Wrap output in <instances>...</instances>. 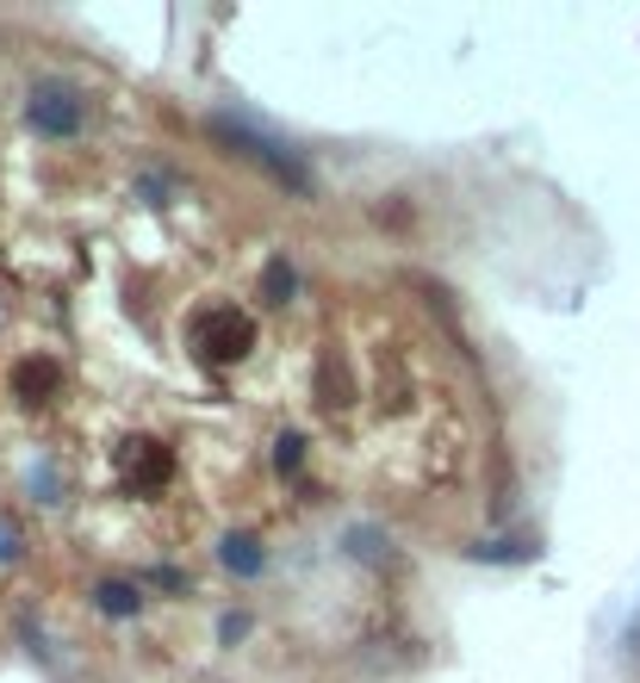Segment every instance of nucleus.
Instances as JSON below:
<instances>
[{
  "mask_svg": "<svg viewBox=\"0 0 640 683\" xmlns=\"http://www.w3.org/2000/svg\"><path fill=\"white\" fill-rule=\"evenodd\" d=\"M125 478H131L137 491H162V485L175 478V454H168L162 441H131V448H125Z\"/></svg>",
  "mask_w": 640,
  "mask_h": 683,
  "instance_id": "obj_4",
  "label": "nucleus"
},
{
  "mask_svg": "<svg viewBox=\"0 0 640 683\" xmlns=\"http://www.w3.org/2000/svg\"><path fill=\"white\" fill-rule=\"evenodd\" d=\"M261 292H268V304H287V292H292V267H287V262H268V274H261Z\"/></svg>",
  "mask_w": 640,
  "mask_h": 683,
  "instance_id": "obj_8",
  "label": "nucleus"
},
{
  "mask_svg": "<svg viewBox=\"0 0 640 683\" xmlns=\"http://www.w3.org/2000/svg\"><path fill=\"white\" fill-rule=\"evenodd\" d=\"M94 597H100V609H106V615H137V603H143L131 584H100Z\"/></svg>",
  "mask_w": 640,
  "mask_h": 683,
  "instance_id": "obj_6",
  "label": "nucleus"
},
{
  "mask_svg": "<svg viewBox=\"0 0 640 683\" xmlns=\"http://www.w3.org/2000/svg\"><path fill=\"white\" fill-rule=\"evenodd\" d=\"M212 131H218V137H224V143H231V150H236V155H249V162H261V169H268V174H274V181H287V187H292V193H311V174H305V169H299V162H292V155H287V150H274L268 137H255V131H249V125H231V118H218Z\"/></svg>",
  "mask_w": 640,
  "mask_h": 683,
  "instance_id": "obj_2",
  "label": "nucleus"
},
{
  "mask_svg": "<svg viewBox=\"0 0 640 683\" xmlns=\"http://www.w3.org/2000/svg\"><path fill=\"white\" fill-rule=\"evenodd\" d=\"M57 385H62V367L50 361V355H25V361L13 367V398H25V404H44Z\"/></svg>",
  "mask_w": 640,
  "mask_h": 683,
  "instance_id": "obj_5",
  "label": "nucleus"
},
{
  "mask_svg": "<svg viewBox=\"0 0 640 683\" xmlns=\"http://www.w3.org/2000/svg\"><path fill=\"white\" fill-rule=\"evenodd\" d=\"M25 118H32L44 137H75L81 118H88V106H81L75 88H57V81H50V88H38V94L25 100Z\"/></svg>",
  "mask_w": 640,
  "mask_h": 683,
  "instance_id": "obj_3",
  "label": "nucleus"
},
{
  "mask_svg": "<svg viewBox=\"0 0 640 683\" xmlns=\"http://www.w3.org/2000/svg\"><path fill=\"white\" fill-rule=\"evenodd\" d=\"M317 392H324V404H349V373L336 361H324V373H317Z\"/></svg>",
  "mask_w": 640,
  "mask_h": 683,
  "instance_id": "obj_7",
  "label": "nucleus"
},
{
  "mask_svg": "<svg viewBox=\"0 0 640 683\" xmlns=\"http://www.w3.org/2000/svg\"><path fill=\"white\" fill-rule=\"evenodd\" d=\"M194 348L212 367H231V361H243V355L255 348V323L243 317L236 304H212V311H199V317H194Z\"/></svg>",
  "mask_w": 640,
  "mask_h": 683,
  "instance_id": "obj_1",
  "label": "nucleus"
}]
</instances>
